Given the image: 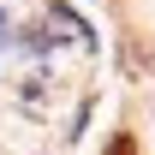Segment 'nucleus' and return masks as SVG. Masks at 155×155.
<instances>
[{"label": "nucleus", "instance_id": "f257e3e1", "mask_svg": "<svg viewBox=\"0 0 155 155\" xmlns=\"http://www.w3.org/2000/svg\"><path fill=\"white\" fill-rule=\"evenodd\" d=\"M107 155H137V143H131V137H125V131H119L114 143H107Z\"/></svg>", "mask_w": 155, "mask_h": 155}]
</instances>
